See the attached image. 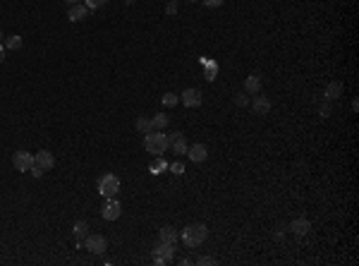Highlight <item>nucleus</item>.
Returning a JSON list of instances; mask_svg holds the SVG:
<instances>
[{"instance_id": "nucleus-1", "label": "nucleus", "mask_w": 359, "mask_h": 266, "mask_svg": "<svg viewBox=\"0 0 359 266\" xmlns=\"http://www.w3.org/2000/svg\"><path fill=\"white\" fill-rule=\"evenodd\" d=\"M180 237H182L184 247H189V249L201 247L206 242V237H209V228H206V223H189L187 228H182Z\"/></svg>"}, {"instance_id": "nucleus-2", "label": "nucleus", "mask_w": 359, "mask_h": 266, "mask_svg": "<svg viewBox=\"0 0 359 266\" xmlns=\"http://www.w3.org/2000/svg\"><path fill=\"white\" fill-rule=\"evenodd\" d=\"M170 144H168V134H163V132H149L146 137H144V149L149 151V154H153V156H163L165 154V149H168Z\"/></svg>"}, {"instance_id": "nucleus-3", "label": "nucleus", "mask_w": 359, "mask_h": 266, "mask_svg": "<svg viewBox=\"0 0 359 266\" xmlns=\"http://www.w3.org/2000/svg\"><path fill=\"white\" fill-rule=\"evenodd\" d=\"M120 192V180L113 175V173H108V175H101L98 177V195L101 197H118Z\"/></svg>"}, {"instance_id": "nucleus-4", "label": "nucleus", "mask_w": 359, "mask_h": 266, "mask_svg": "<svg viewBox=\"0 0 359 266\" xmlns=\"http://www.w3.org/2000/svg\"><path fill=\"white\" fill-rule=\"evenodd\" d=\"M84 247L89 249L91 254H96V257H101V254H106V249H108V240L103 237V235H87L84 237Z\"/></svg>"}, {"instance_id": "nucleus-5", "label": "nucleus", "mask_w": 359, "mask_h": 266, "mask_svg": "<svg viewBox=\"0 0 359 266\" xmlns=\"http://www.w3.org/2000/svg\"><path fill=\"white\" fill-rule=\"evenodd\" d=\"M120 213H122V204L118 201V197H108L106 204H103V209H101V216H103L106 221H118Z\"/></svg>"}, {"instance_id": "nucleus-6", "label": "nucleus", "mask_w": 359, "mask_h": 266, "mask_svg": "<svg viewBox=\"0 0 359 266\" xmlns=\"http://www.w3.org/2000/svg\"><path fill=\"white\" fill-rule=\"evenodd\" d=\"M12 166H15V170H19V173H29V168L34 166V154H29V151H15L12 154Z\"/></svg>"}, {"instance_id": "nucleus-7", "label": "nucleus", "mask_w": 359, "mask_h": 266, "mask_svg": "<svg viewBox=\"0 0 359 266\" xmlns=\"http://www.w3.org/2000/svg\"><path fill=\"white\" fill-rule=\"evenodd\" d=\"M180 101L184 103L187 108H199L201 106V101H204V96H201V91L199 89H184L182 94H180Z\"/></svg>"}, {"instance_id": "nucleus-8", "label": "nucleus", "mask_w": 359, "mask_h": 266, "mask_svg": "<svg viewBox=\"0 0 359 266\" xmlns=\"http://www.w3.org/2000/svg\"><path fill=\"white\" fill-rule=\"evenodd\" d=\"M34 163L46 173V170H53L55 168V156L48 151V149H41L38 154H34Z\"/></svg>"}, {"instance_id": "nucleus-9", "label": "nucleus", "mask_w": 359, "mask_h": 266, "mask_svg": "<svg viewBox=\"0 0 359 266\" xmlns=\"http://www.w3.org/2000/svg\"><path fill=\"white\" fill-rule=\"evenodd\" d=\"M187 156H189V161L192 163H204V161L209 159V146L206 144H192L189 149H187Z\"/></svg>"}, {"instance_id": "nucleus-10", "label": "nucleus", "mask_w": 359, "mask_h": 266, "mask_svg": "<svg viewBox=\"0 0 359 266\" xmlns=\"http://www.w3.org/2000/svg\"><path fill=\"white\" fill-rule=\"evenodd\" d=\"M153 257H161V259H165V262H173V259H175V245H173V242H161V240H158V245H156V249H153Z\"/></svg>"}, {"instance_id": "nucleus-11", "label": "nucleus", "mask_w": 359, "mask_h": 266, "mask_svg": "<svg viewBox=\"0 0 359 266\" xmlns=\"http://www.w3.org/2000/svg\"><path fill=\"white\" fill-rule=\"evenodd\" d=\"M251 110H254V115H269L270 99L269 96H254V101H251Z\"/></svg>"}, {"instance_id": "nucleus-12", "label": "nucleus", "mask_w": 359, "mask_h": 266, "mask_svg": "<svg viewBox=\"0 0 359 266\" xmlns=\"http://www.w3.org/2000/svg\"><path fill=\"white\" fill-rule=\"evenodd\" d=\"M89 7L87 5H82V2H77V5H70V12H67V17H70V22H82V19L89 17Z\"/></svg>"}, {"instance_id": "nucleus-13", "label": "nucleus", "mask_w": 359, "mask_h": 266, "mask_svg": "<svg viewBox=\"0 0 359 266\" xmlns=\"http://www.w3.org/2000/svg\"><path fill=\"white\" fill-rule=\"evenodd\" d=\"M178 237H180V233L175 231L173 226H163L161 231H158V240H161V242H173V245H175Z\"/></svg>"}, {"instance_id": "nucleus-14", "label": "nucleus", "mask_w": 359, "mask_h": 266, "mask_svg": "<svg viewBox=\"0 0 359 266\" xmlns=\"http://www.w3.org/2000/svg\"><path fill=\"white\" fill-rule=\"evenodd\" d=\"M290 231L295 233V235H306V233L311 231V226H309L306 218H295V221L290 223Z\"/></svg>"}, {"instance_id": "nucleus-15", "label": "nucleus", "mask_w": 359, "mask_h": 266, "mask_svg": "<svg viewBox=\"0 0 359 266\" xmlns=\"http://www.w3.org/2000/svg\"><path fill=\"white\" fill-rule=\"evenodd\" d=\"M244 91H247V94H259V91H261V77H259V74H249V77L244 79Z\"/></svg>"}, {"instance_id": "nucleus-16", "label": "nucleus", "mask_w": 359, "mask_h": 266, "mask_svg": "<svg viewBox=\"0 0 359 266\" xmlns=\"http://www.w3.org/2000/svg\"><path fill=\"white\" fill-rule=\"evenodd\" d=\"M170 146H173V154H175V156H187L189 144H187V139H184V134H180L175 142H170Z\"/></svg>"}, {"instance_id": "nucleus-17", "label": "nucleus", "mask_w": 359, "mask_h": 266, "mask_svg": "<svg viewBox=\"0 0 359 266\" xmlns=\"http://www.w3.org/2000/svg\"><path fill=\"white\" fill-rule=\"evenodd\" d=\"M342 96V84L340 82H330L328 87H326V99L328 101H338Z\"/></svg>"}, {"instance_id": "nucleus-18", "label": "nucleus", "mask_w": 359, "mask_h": 266, "mask_svg": "<svg viewBox=\"0 0 359 266\" xmlns=\"http://www.w3.org/2000/svg\"><path fill=\"white\" fill-rule=\"evenodd\" d=\"M72 233H74L77 240H84V237L89 235V226H87V221H77L74 228H72Z\"/></svg>"}, {"instance_id": "nucleus-19", "label": "nucleus", "mask_w": 359, "mask_h": 266, "mask_svg": "<svg viewBox=\"0 0 359 266\" xmlns=\"http://www.w3.org/2000/svg\"><path fill=\"white\" fill-rule=\"evenodd\" d=\"M134 127H137V132H142V134H149V132H153V123H151V118H139Z\"/></svg>"}, {"instance_id": "nucleus-20", "label": "nucleus", "mask_w": 359, "mask_h": 266, "mask_svg": "<svg viewBox=\"0 0 359 266\" xmlns=\"http://www.w3.org/2000/svg\"><path fill=\"white\" fill-rule=\"evenodd\" d=\"M2 43H5V48H7V51H17L19 46H22V36H5V41H2Z\"/></svg>"}, {"instance_id": "nucleus-21", "label": "nucleus", "mask_w": 359, "mask_h": 266, "mask_svg": "<svg viewBox=\"0 0 359 266\" xmlns=\"http://www.w3.org/2000/svg\"><path fill=\"white\" fill-rule=\"evenodd\" d=\"M151 123H153V130H165V127H168V115L156 113V115L151 118Z\"/></svg>"}, {"instance_id": "nucleus-22", "label": "nucleus", "mask_w": 359, "mask_h": 266, "mask_svg": "<svg viewBox=\"0 0 359 266\" xmlns=\"http://www.w3.org/2000/svg\"><path fill=\"white\" fill-rule=\"evenodd\" d=\"M161 101H163V106H165V108H173L180 101V96H178V94H173V91H168V94H163Z\"/></svg>"}, {"instance_id": "nucleus-23", "label": "nucleus", "mask_w": 359, "mask_h": 266, "mask_svg": "<svg viewBox=\"0 0 359 266\" xmlns=\"http://www.w3.org/2000/svg\"><path fill=\"white\" fill-rule=\"evenodd\" d=\"M235 106H239V108L249 106V94H247V91H239V94H235Z\"/></svg>"}, {"instance_id": "nucleus-24", "label": "nucleus", "mask_w": 359, "mask_h": 266, "mask_svg": "<svg viewBox=\"0 0 359 266\" xmlns=\"http://www.w3.org/2000/svg\"><path fill=\"white\" fill-rule=\"evenodd\" d=\"M108 0H84V5L89 7V10H98V7H103Z\"/></svg>"}, {"instance_id": "nucleus-25", "label": "nucleus", "mask_w": 359, "mask_h": 266, "mask_svg": "<svg viewBox=\"0 0 359 266\" xmlns=\"http://www.w3.org/2000/svg\"><path fill=\"white\" fill-rule=\"evenodd\" d=\"M170 170H173L175 175H182V173H184V163H180V161H175V163L170 166Z\"/></svg>"}, {"instance_id": "nucleus-26", "label": "nucleus", "mask_w": 359, "mask_h": 266, "mask_svg": "<svg viewBox=\"0 0 359 266\" xmlns=\"http://www.w3.org/2000/svg\"><path fill=\"white\" fill-rule=\"evenodd\" d=\"M165 12H168V15H175V12H178V2H175V0H170V2H168V7H165Z\"/></svg>"}, {"instance_id": "nucleus-27", "label": "nucleus", "mask_w": 359, "mask_h": 266, "mask_svg": "<svg viewBox=\"0 0 359 266\" xmlns=\"http://www.w3.org/2000/svg\"><path fill=\"white\" fill-rule=\"evenodd\" d=\"M223 2H225V0H204V5H206V7H220Z\"/></svg>"}, {"instance_id": "nucleus-28", "label": "nucleus", "mask_w": 359, "mask_h": 266, "mask_svg": "<svg viewBox=\"0 0 359 266\" xmlns=\"http://www.w3.org/2000/svg\"><path fill=\"white\" fill-rule=\"evenodd\" d=\"M29 173H31V175H34V177H41V175H43V170H41V168H38L36 163H34V166H31V168H29Z\"/></svg>"}, {"instance_id": "nucleus-29", "label": "nucleus", "mask_w": 359, "mask_h": 266, "mask_svg": "<svg viewBox=\"0 0 359 266\" xmlns=\"http://www.w3.org/2000/svg\"><path fill=\"white\" fill-rule=\"evenodd\" d=\"M197 264H215L213 257H201V259H197Z\"/></svg>"}, {"instance_id": "nucleus-30", "label": "nucleus", "mask_w": 359, "mask_h": 266, "mask_svg": "<svg viewBox=\"0 0 359 266\" xmlns=\"http://www.w3.org/2000/svg\"><path fill=\"white\" fill-rule=\"evenodd\" d=\"M321 115H323V118H328V115H330V106H328V103L321 106Z\"/></svg>"}, {"instance_id": "nucleus-31", "label": "nucleus", "mask_w": 359, "mask_h": 266, "mask_svg": "<svg viewBox=\"0 0 359 266\" xmlns=\"http://www.w3.org/2000/svg\"><path fill=\"white\" fill-rule=\"evenodd\" d=\"M180 134H182V132H173V134H168V144H170V142H175V139H178Z\"/></svg>"}, {"instance_id": "nucleus-32", "label": "nucleus", "mask_w": 359, "mask_h": 266, "mask_svg": "<svg viewBox=\"0 0 359 266\" xmlns=\"http://www.w3.org/2000/svg\"><path fill=\"white\" fill-rule=\"evenodd\" d=\"M2 60H5V46L0 43V63H2Z\"/></svg>"}, {"instance_id": "nucleus-33", "label": "nucleus", "mask_w": 359, "mask_h": 266, "mask_svg": "<svg viewBox=\"0 0 359 266\" xmlns=\"http://www.w3.org/2000/svg\"><path fill=\"white\" fill-rule=\"evenodd\" d=\"M65 2H67V5H77L79 0H65Z\"/></svg>"}, {"instance_id": "nucleus-34", "label": "nucleus", "mask_w": 359, "mask_h": 266, "mask_svg": "<svg viewBox=\"0 0 359 266\" xmlns=\"http://www.w3.org/2000/svg\"><path fill=\"white\" fill-rule=\"evenodd\" d=\"M2 41H5V34H2V32H0V43H2Z\"/></svg>"}, {"instance_id": "nucleus-35", "label": "nucleus", "mask_w": 359, "mask_h": 266, "mask_svg": "<svg viewBox=\"0 0 359 266\" xmlns=\"http://www.w3.org/2000/svg\"><path fill=\"white\" fill-rule=\"evenodd\" d=\"M189 2H197V0H189Z\"/></svg>"}]
</instances>
